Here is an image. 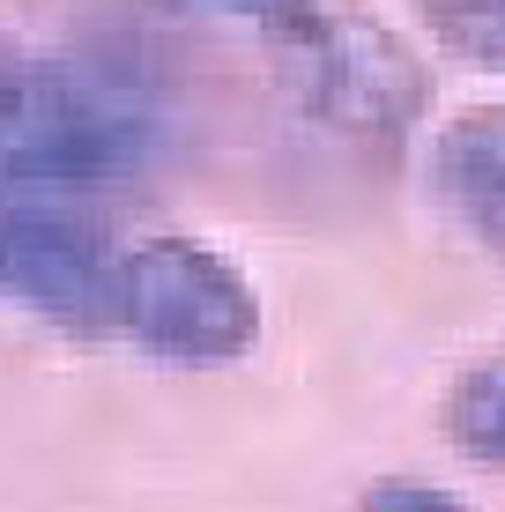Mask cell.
<instances>
[{
	"label": "cell",
	"instance_id": "5b68a950",
	"mask_svg": "<svg viewBox=\"0 0 505 512\" xmlns=\"http://www.w3.org/2000/svg\"><path fill=\"white\" fill-rule=\"evenodd\" d=\"M431 179L483 253L505 260V104H476L431 149Z\"/></svg>",
	"mask_w": 505,
	"mask_h": 512
},
{
	"label": "cell",
	"instance_id": "8992f818",
	"mask_svg": "<svg viewBox=\"0 0 505 512\" xmlns=\"http://www.w3.org/2000/svg\"><path fill=\"white\" fill-rule=\"evenodd\" d=\"M446 438L468 461L505 468V357H483L446 386Z\"/></svg>",
	"mask_w": 505,
	"mask_h": 512
},
{
	"label": "cell",
	"instance_id": "52a82bcc",
	"mask_svg": "<svg viewBox=\"0 0 505 512\" xmlns=\"http://www.w3.org/2000/svg\"><path fill=\"white\" fill-rule=\"evenodd\" d=\"M416 15L454 60L505 75V0H416Z\"/></svg>",
	"mask_w": 505,
	"mask_h": 512
},
{
	"label": "cell",
	"instance_id": "6da1fadb",
	"mask_svg": "<svg viewBox=\"0 0 505 512\" xmlns=\"http://www.w3.org/2000/svg\"><path fill=\"white\" fill-rule=\"evenodd\" d=\"M275 60V82L305 119H320L327 134L350 141H394L424 119L431 75L409 52L402 30H387L379 15L342 8V0H283L260 23Z\"/></svg>",
	"mask_w": 505,
	"mask_h": 512
},
{
	"label": "cell",
	"instance_id": "277c9868",
	"mask_svg": "<svg viewBox=\"0 0 505 512\" xmlns=\"http://www.w3.org/2000/svg\"><path fill=\"white\" fill-rule=\"evenodd\" d=\"M119 253L104 245L82 193L0 179V305H23L60 327L112 320Z\"/></svg>",
	"mask_w": 505,
	"mask_h": 512
},
{
	"label": "cell",
	"instance_id": "7a4b0ae2",
	"mask_svg": "<svg viewBox=\"0 0 505 512\" xmlns=\"http://www.w3.org/2000/svg\"><path fill=\"white\" fill-rule=\"evenodd\" d=\"M112 327L171 364H238L260 342V290L201 238H142L119 253Z\"/></svg>",
	"mask_w": 505,
	"mask_h": 512
},
{
	"label": "cell",
	"instance_id": "3957f363",
	"mask_svg": "<svg viewBox=\"0 0 505 512\" xmlns=\"http://www.w3.org/2000/svg\"><path fill=\"white\" fill-rule=\"evenodd\" d=\"M156 119L134 90L82 75L67 60H38L15 127L0 134V179L52 186V193H104L149 164Z\"/></svg>",
	"mask_w": 505,
	"mask_h": 512
},
{
	"label": "cell",
	"instance_id": "ba28073f",
	"mask_svg": "<svg viewBox=\"0 0 505 512\" xmlns=\"http://www.w3.org/2000/svg\"><path fill=\"white\" fill-rule=\"evenodd\" d=\"M357 512H468V505L446 498V490H431V483H402V475H387V483L364 490Z\"/></svg>",
	"mask_w": 505,
	"mask_h": 512
},
{
	"label": "cell",
	"instance_id": "9c48e42d",
	"mask_svg": "<svg viewBox=\"0 0 505 512\" xmlns=\"http://www.w3.org/2000/svg\"><path fill=\"white\" fill-rule=\"evenodd\" d=\"M216 8H231V15H260V23H268V15L283 8V0H216Z\"/></svg>",
	"mask_w": 505,
	"mask_h": 512
}]
</instances>
